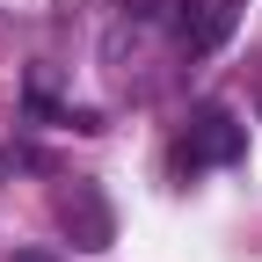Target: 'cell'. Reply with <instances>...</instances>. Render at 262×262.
I'll list each match as a JSON object with an SVG mask.
<instances>
[{
    "mask_svg": "<svg viewBox=\"0 0 262 262\" xmlns=\"http://www.w3.org/2000/svg\"><path fill=\"white\" fill-rule=\"evenodd\" d=\"M15 262H51V255H37V248H29V255H15Z\"/></svg>",
    "mask_w": 262,
    "mask_h": 262,
    "instance_id": "obj_4",
    "label": "cell"
},
{
    "mask_svg": "<svg viewBox=\"0 0 262 262\" xmlns=\"http://www.w3.org/2000/svg\"><path fill=\"white\" fill-rule=\"evenodd\" d=\"M241 8H248V0H175V44L189 58H211L241 29Z\"/></svg>",
    "mask_w": 262,
    "mask_h": 262,
    "instance_id": "obj_2",
    "label": "cell"
},
{
    "mask_svg": "<svg viewBox=\"0 0 262 262\" xmlns=\"http://www.w3.org/2000/svg\"><path fill=\"white\" fill-rule=\"evenodd\" d=\"M124 8H146V0H124Z\"/></svg>",
    "mask_w": 262,
    "mask_h": 262,
    "instance_id": "obj_5",
    "label": "cell"
},
{
    "mask_svg": "<svg viewBox=\"0 0 262 262\" xmlns=\"http://www.w3.org/2000/svg\"><path fill=\"white\" fill-rule=\"evenodd\" d=\"M58 219H66V233H73V248H88V255L117 241V219H110V204H102L95 182H73V189H66L58 196Z\"/></svg>",
    "mask_w": 262,
    "mask_h": 262,
    "instance_id": "obj_3",
    "label": "cell"
},
{
    "mask_svg": "<svg viewBox=\"0 0 262 262\" xmlns=\"http://www.w3.org/2000/svg\"><path fill=\"white\" fill-rule=\"evenodd\" d=\"M241 153H248V124H241L233 110L204 102V110L189 117V131L175 139V175H196V168H233Z\"/></svg>",
    "mask_w": 262,
    "mask_h": 262,
    "instance_id": "obj_1",
    "label": "cell"
}]
</instances>
